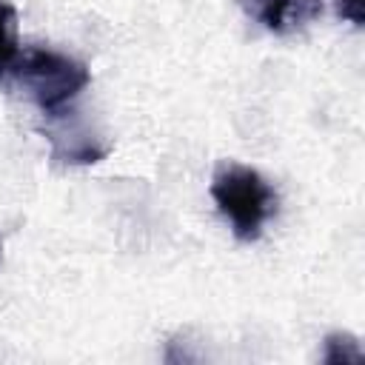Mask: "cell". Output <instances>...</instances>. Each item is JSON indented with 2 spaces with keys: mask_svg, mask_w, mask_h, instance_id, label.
I'll list each match as a JSON object with an SVG mask.
<instances>
[{
  "mask_svg": "<svg viewBox=\"0 0 365 365\" xmlns=\"http://www.w3.org/2000/svg\"><path fill=\"white\" fill-rule=\"evenodd\" d=\"M336 14L354 26H362V0H336Z\"/></svg>",
  "mask_w": 365,
  "mask_h": 365,
  "instance_id": "obj_7",
  "label": "cell"
},
{
  "mask_svg": "<svg viewBox=\"0 0 365 365\" xmlns=\"http://www.w3.org/2000/svg\"><path fill=\"white\" fill-rule=\"evenodd\" d=\"M46 137L51 143V160L66 165H91L108 157L111 145L100 137L88 134L80 125H63V128H46Z\"/></svg>",
  "mask_w": 365,
  "mask_h": 365,
  "instance_id": "obj_4",
  "label": "cell"
},
{
  "mask_svg": "<svg viewBox=\"0 0 365 365\" xmlns=\"http://www.w3.org/2000/svg\"><path fill=\"white\" fill-rule=\"evenodd\" d=\"M211 197L220 214L228 220L237 240L251 242L262 234V225L277 214V191L271 182L240 163H220L211 177Z\"/></svg>",
  "mask_w": 365,
  "mask_h": 365,
  "instance_id": "obj_1",
  "label": "cell"
},
{
  "mask_svg": "<svg viewBox=\"0 0 365 365\" xmlns=\"http://www.w3.org/2000/svg\"><path fill=\"white\" fill-rule=\"evenodd\" d=\"M322 362H325V365H359V362H362V351H359L356 336L342 334V331L328 334V336H325Z\"/></svg>",
  "mask_w": 365,
  "mask_h": 365,
  "instance_id": "obj_6",
  "label": "cell"
},
{
  "mask_svg": "<svg viewBox=\"0 0 365 365\" xmlns=\"http://www.w3.org/2000/svg\"><path fill=\"white\" fill-rule=\"evenodd\" d=\"M23 91L37 103V108L48 117L66 114V106L91 83L88 68L60 51L31 48L11 66Z\"/></svg>",
  "mask_w": 365,
  "mask_h": 365,
  "instance_id": "obj_2",
  "label": "cell"
},
{
  "mask_svg": "<svg viewBox=\"0 0 365 365\" xmlns=\"http://www.w3.org/2000/svg\"><path fill=\"white\" fill-rule=\"evenodd\" d=\"M17 57H20V51H17V11L11 3L0 0V77L6 71H11Z\"/></svg>",
  "mask_w": 365,
  "mask_h": 365,
  "instance_id": "obj_5",
  "label": "cell"
},
{
  "mask_svg": "<svg viewBox=\"0 0 365 365\" xmlns=\"http://www.w3.org/2000/svg\"><path fill=\"white\" fill-rule=\"evenodd\" d=\"M240 6L274 34L297 31L322 11V0H240Z\"/></svg>",
  "mask_w": 365,
  "mask_h": 365,
  "instance_id": "obj_3",
  "label": "cell"
}]
</instances>
